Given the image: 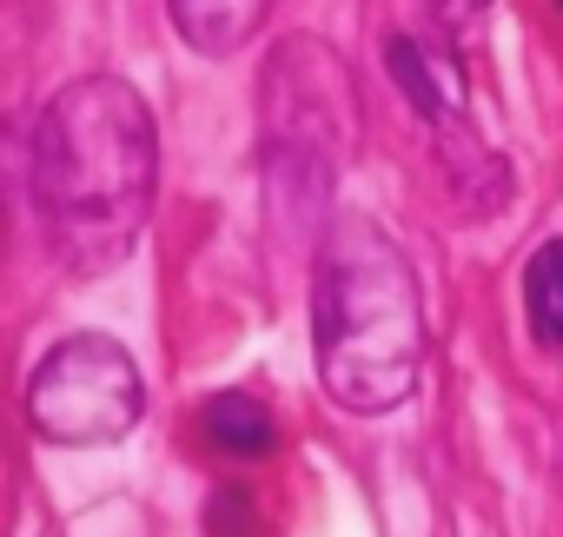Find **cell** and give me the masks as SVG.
I'll return each mask as SVG.
<instances>
[{
	"mask_svg": "<svg viewBox=\"0 0 563 537\" xmlns=\"http://www.w3.org/2000/svg\"><path fill=\"white\" fill-rule=\"evenodd\" d=\"M140 365L107 332L60 339L27 379V418L47 445H113L140 425Z\"/></svg>",
	"mask_w": 563,
	"mask_h": 537,
	"instance_id": "4",
	"label": "cell"
},
{
	"mask_svg": "<svg viewBox=\"0 0 563 537\" xmlns=\"http://www.w3.org/2000/svg\"><path fill=\"white\" fill-rule=\"evenodd\" d=\"M424 8H431V14H438L444 28H471V21H477V14L490 8V0H424Z\"/></svg>",
	"mask_w": 563,
	"mask_h": 537,
	"instance_id": "10",
	"label": "cell"
},
{
	"mask_svg": "<svg viewBox=\"0 0 563 537\" xmlns=\"http://www.w3.org/2000/svg\"><path fill=\"white\" fill-rule=\"evenodd\" d=\"M385 67H391V80L405 87V100L444 133V127H464V61H457V47H444V41H411V34H391L385 41Z\"/></svg>",
	"mask_w": 563,
	"mask_h": 537,
	"instance_id": "5",
	"label": "cell"
},
{
	"mask_svg": "<svg viewBox=\"0 0 563 537\" xmlns=\"http://www.w3.org/2000/svg\"><path fill=\"white\" fill-rule=\"evenodd\" d=\"M523 319L543 352H563V239H550L523 265Z\"/></svg>",
	"mask_w": 563,
	"mask_h": 537,
	"instance_id": "8",
	"label": "cell"
},
{
	"mask_svg": "<svg viewBox=\"0 0 563 537\" xmlns=\"http://www.w3.org/2000/svg\"><path fill=\"white\" fill-rule=\"evenodd\" d=\"M27 179H34L41 232L67 273L120 265L159 186V140L146 100L113 74L60 87L34 127Z\"/></svg>",
	"mask_w": 563,
	"mask_h": 537,
	"instance_id": "1",
	"label": "cell"
},
{
	"mask_svg": "<svg viewBox=\"0 0 563 537\" xmlns=\"http://www.w3.org/2000/svg\"><path fill=\"white\" fill-rule=\"evenodd\" d=\"M245 491H219L212 497V524H219V537H245Z\"/></svg>",
	"mask_w": 563,
	"mask_h": 537,
	"instance_id": "9",
	"label": "cell"
},
{
	"mask_svg": "<svg viewBox=\"0 0 563 537\" xmlns=\"http://www.w3.org/2000/svg\"><path fill=\"white\" fill-rule=\"evenodd\" d=\"M556 8H563V0H556Z\"/></svg>",
	"mask_w": 563,
	"mask_h": 537,
	"instance_id": "11",
	"label": "cell"
},
{
	"mask_svg": "<svg viewBox=\"0 0 563 537\" xmlns=\"http://www.w3.org/2000/svg\"><path fill=\"white\" fill-rule=\"evenodd\" d=\"M166 8L192 54H239L265 28L272 0H166Z\"/></svg>",
	"mask_w": 563,
	"mask_h": 537,
	"instance_id": "6",
	"label": "cell"
},
{
	"mask_svg": "<svg viewBox=\"0 0 563 537\" xmlns=\"http://www.w3.org/2000/svg\"><path fill=\"white\" fill-rule=\"evenodd\" d=\"M319 379L345 412H398L424 379V286L398 239L372 219H339L312 280Z\"/></svg>",
	"mask_w": 563,
	"mask_h": 537,
	"instance_id": "2",
	"label": "cell"
},
{
	"mask_svg": "<svg viewBox=\"0 0 563 537\" xmlns=\"http://www.w3.org/2000/svg\"><path fill=\"white\" fill-rule=\"evenodd\" d=\"M265 133H272V173L286 179L292 166H306L312 186L332 179V166L352 153L358 140V100H352V74L332 47L319 41H292L265 74Z\"/></svg>",
	"mask_w": 563,
	"mask_h": 537,
	"instance_id": "3",
	"label": "cell"
},
{
	"mask_svg": "<svg viewBox=\"0 0 563 537\" xmlns=\"http://www.w3.org/2000/svg\"><path fill=\"white\" fill-rule=\"evenodd\" d=\"M199 418H206V438H212L219 451H232V458H265V451L278 445L265 405L245 398V392H212V398L199 405Z\"/></svg>",
	"mask_w": 563,
	"mask_h": 537,
	"instance_id": "7",
	"label": "cell"
}]
</instances>
